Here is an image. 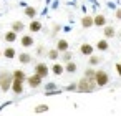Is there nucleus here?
<instances>
[{"label":"nucleus","instance_id":"obj_13","mask_svg":"<svg viewBox=\"0 0 121 116\" xmlns=\"http://www.w3.org/2000/svg\"><path fill=\"white\" fill-rule=\"evenodd\" d=\"M5 58H9V60H12V58H15L17 56V50L13 48V47H7L5 50H4V53H2Z\"/></svg>","mask_w":121,"mask_h":116},{"label":"nucleus","instance_id":"obj_22","mask_svg":"<svg viewBox=\"0 0 121 116\" xmlns=\"http://www.w3.org/2000/svg\"><path fill=\"white\" fill-rule=\"evenodd\" d=\"M47 56H48L50 60H53V61H55V60H58V58H60V52H58L56 48H53V50H48Z\"/></svg>","mask_w":121,"mask_h":116},{"label":"nucleus","instance_id":"obj_9","mask_svg":"<svg viewBox=\"0 0 121 116\" xmlns=\"http://www.w3.org/2000/svg\"><path fill=\"white\" fill-rule=\"evenodd\" d=\"M42 28H43V23H42L40 20H32L30 25H28V30H30L32 33H37V32H40Z\"/></svg>","mask_w":121,"mask_h":116},{"label":"nucleus","instance_id":"obj_10","mask_svg":"<svg viewBox=\"0 0 121 116\" xmlns=\"http://www.w3.org/2000/svg\"><path fill=\"white\" fill-rule=\"evenodd\" d=\"M20 43H22L23 48H30V47H33V37H32V35H23V37L20 38Z\"/></svg>","mask_w":121,"mask_h":116},{"label":"nucleus","instance_id":"obj_14","mask_svg":"<svg viewBox=\"0 0 121 116\" xmlns=\"http://www.w3.org/2000/svg\"><path fill=\"white\" fill-rule=\"evenodd\" d=\"M12 75H13V80H20V81H27V78H28L23 70H13Z\"/></svg>","mask_w":121,"mask_h":116},{"label":"nucleus","instance_id":"obj_5","mask_svg":"<svg viewBox=\"0 0 121 116\" xmlns=\"http://www.w3.org/2000/svg\"><path fill=\"white\" fill-rule=\"evenodd\" d=\"M42 83H43V78L38 76V75H35V73L27 78V85H28L30 88H38V86H42Z\"/></svg>","mask_w":121,"mask_h":116},{"label":"nucleus","instance_id":"obj_17","mask_svg":"<svg viewBox=\"0 0 121 116\" xmlns=\"http://www.w3.org/2000/svg\"><path fill=\"white\" fill-rule=\"evenodd\" d=\"M4 40H5V42H9V43H13V42L17 40V33H15L13 30H9V32L5 33V37H4Z\"/></svg>","mask_w":121,"mask_h":116},{"label":"nucleus","instance_id":"obj_1","mask_svg":"<svg viewBox=\"0 0 121 116\" xmlns=\"http://www.w3.org/2000/svg\"><path fill=\"white\" fill-rule=\"evenodd\" d=\"M96 80L95 78H86V76H83L80 81H78V91L80 93H91V91H95L96 90Z\"/></svg>","mask_w":121,"mask_h":116},{"label":"nucleus","instance_id":"obj_19","mask_svg":"<svg viewBox=\"0 0 121 116\" xmlns=\"http://www.w3.org/2000/svg\"><path fill=\"white\" fill-rule=\"evenodd\" d=\"M23 28H25V25H23V22H13L12 23V30L15 32V33H20V32H23Z\"/></svg>","mask_w":121,"mask_h":116},{"label":"nucleus","instance_id":"obj_25","mask_svg":"<svg viewBox=\"0 0 121 116\" xmlns=\"http://www.w3.org/2000/svg\"><path fill=\"white\" fill-rule=\"evenodd\" d=\"M85 76H86V78H95V76H96V70H93L91 66H88V68L85 70Z\"/></svg>","mask_w":121,"mask_h":116},{"label":"nucleus","instance_id":"obj_6","mask_svg":"<svg viewBox=\"0 0 121 116\" xmlns=\"http://www.w3.org/2000/svg\"><path fill=\"white\" fill-rule=\"evenodd\" d=\"M68 48H70V43H68L65 38H58V40H56V50H58V52L65 53V52H68Z\"/></svg>","mask_w":121,"mask_h":116},{"label":"nucleus","instance_id":"obj_27","mask_svg":"<svg viewBox=\"0 0 121 116\" xmlns=\"http://www.w3.org/2000/svg\"><path fill=\"white\" fill-rule=\"evenodd\" d=\"M45 90H47V93H55V90H56V85H55V83H48V85L45 86Z\"/></svg>","mask_w":121,"mask_h":116},{"label":"nucleus","instance_id":"obj_20","mask_svg":"<svg viewBox=\"0 0 121 116\" xmlns=\"http://www.w3.org/2000/svg\"><path fill=\"white\" fill-rule=\"evenodd\" d=\"M25 15H27L28 18H32V20H35V17H37V9H35V7H27V9H25Z\"/></svg>","mask_w":121,"mask_h":116},{"label":"nucleus","instance_id":"obj_12","mask_svg":"<svg viewBox=\"0 0 121 116\" xmlns=\"http://www.w3.org/2000/svg\"><path fill=\"white\" fill-rule=\"evenodd\" d=\"M18 60H20V63L22 65H28V63H32V55L30 53H27V52H22L20 55H18Z\"/></svg>","mask_w":121,"mask_h":116},{"label":"nucleus","instance_id":"obj_23","mask_svg":"<svg viewBox=\"0 0 121 116\" xmlns=\"http://www.w3.org/2000/svg\"><path fill=\"white\" fill-rule=\"evenodd\" d=\"M63 70H65V65H61V63H55V65L52 66V71H53L55 75H61Z\"/></svg>","mask_w":121,"mask_h":116},{"label":"nucleus","instance_id":"obj_8","mask_svg":"<svg viewBox=\"0 0 121 116\" xmlns=\"http://www.w3.org/2000/svg\"><path fill=\"white\" fill-rule=\"evenodd\" d=\"M93 22H95V27H101V28H104V27H106V18H104V15H103V13L95 15V17H93Z\"/></svg>","mask_w":121,"mask_h":116},{"label":"nucleus","instance_id":"obj_29","mask_svg":"<svg viewBox=\"0 0 121 116\" xmlns=\"http://www.w3.org/2000/svg\"><path fill=\"white\" fill-rule=\"evenodd\" d=\"M37 55H38V56L45 55V47H43V45H38V47H37Z\"/></svg>","mask_w":121,"mask_h":116},{"label":"nucleus","instance_id":"obj_24","mask_svg":"<svg viewBox=\"0 0 121 116\" xmlns=\"http://www.w3.org/2000/svg\"><path fill=\"white\" fill-rule=\"evenodd\" d=\"M99 61H101V58H99V56L91 55V56H90V60H88V65H90V66H93V65H98Z\"/></svg>","mask_w":121,"mask_h":116},{"label":"nucleus","instance_id":"obj_7","mask_svg":"<svg viewBox=\"0 0 121 116\" xmlns=\"http://www.w3.org/2000/svg\"><path fill=\"white\" fill-rule=\"evenodd\" d=\"M93 45H90V43H81L80 45V52H81V55H85V56H91L93 55Z\"/></svg>","mask_w":121,"mask_h":116},{"label":"nucleus","instance_id":"obj_2","mask_svg":"<svg viewBox=\"0 0 121 116\" xmlns=\"http://www.w3.org/2000/svg\"><path fill=\"white\" fill-rule=\"evenodd\" d=\"M12 83H13V75L9 70H2V71H0V90H2V91L12 90Z\"/></svg>","mask_w":121,"mask_h":116},{"label":"nucleus","instance_id":"obj_18","mask_svg":"<svg viewBox=\"0 0 121 116\" xmlns=\"http://www.w3.org/2000/svg\"><path fill=\"white\" fill-rule=\"evenodd\" d=\"M96 48L99 50V52H106L108 48H109V43H108V40H104V38H101L98 43H96Z\"/></svg>","mask_w":121,"mask_h":116},{"label":"nucleus","instance_id":"obj_4","mask_svg":"<svg viewBox=\"0 0 121 116\" xmlns=\"http://www.w3.org/2000/svg\"><path fill=\"white\" fill-rule=\"evenodd\" d=\"M48 73H50V70H48V65L47 63H37L35 65V75H38V76H42V78H47L48 76Z\"/></svg>","mask_w":121,"mask_h":116},{"label":"nucleus","instance_id":"obj_15","mask_svg":"<svg viewBox=\"0 0 121 116\" xmlns=\"http://www.w3.org/2000/svg\"><path fill=\"white\" fill-rule=\"evenodd\" d=\"M95 25V22H93V17H90V15H85L83 18H81V27L83 28H90V27H93Z\"/></svg>","mask_w":121,"mask_h":116},{"label":"nucleus","instance_id":"obj_21","mask_svg":"<svg viewBox=\"0 0 121 116\" xmlns=\"http://www.w3.org/2000/svg\"><path fill=\"white\" fill-rule=\"evenodd\" d=\"M76 70H78V65H76L75 61H70V63L65 65V71H66V73H75Z\"/></svg>","mask_w":121,"mask_h":116},{"label":"nucleus","instance_id":"obj_16","mask_svg":"<svg viewBox=\"0 0 121 116\" xmlns=\"http://www.w3.org/2000/svg\"><path fill=\"white\" fill-rule=\"evenodd\" d=\"M103 33H104V38H113V37L116 35V30H114V27L106 25V27L103 28Z\"/></svg>","mask_w":121,"mask_h":116},{"label":"nucleus","instance_id":"obj_26","mask_svg":"<svg viewBox=\"0 0 121 116\" xmlns=\"http://www.w3.org/2000/svg\"><path fill=\"white\" fill-rule=\"evenodd\" d=\"M71 56H73V55H71V52H65V53L61 55L63 63H65V65H66V63H70V61H71Z\"/></svg>","mask_w":121,"mask_h":116},{"label":"nucleus","instance_id":"obj_3","mask_svg":"<svg viewBox=\"0 0 121 116\" xmlns=\"http://www.w3.org/2000/svg\"><path fill=\"white\" fill-rule=\"evenodd\" d=\"M95 80H96V85L98 86H106L108 83H109V75L104 71V70H96V76H95Z\"/></svg>","mask_w":121,"mask_h":116},{"label":"nucleus","instance_id":"obj_11","mask_svg":"<svg viewBox=\"0 0 121 116\" xmlns=\"http://www.w3.org/2000/svg\"><path fill=\"white\" fill-rule=\"evenodd\" d=\"M12 91H13L15 95L23 93V81H20V80H13V83H12Z\"/></svg>","mask_w":121,"mask_h":116},{"label":"nucleus","instance_id":"obj_32","mask_svg":"<svg viewBox=\"0 0 121 116\" xmlns=\"http://www.w3.org/2000/svg\"><path fill=\"white\" fill-rule=\"evenodd\" d=\"M116 71H118V75L121 76V63H116Z\"/></svg>","mask_w":121,"mask_h":116},{"label":"nucleus","instance_id":"obj_28","mask_svg":"<svg viewBox=\"0 0 121 116\" xmlns=\"http://www.w3.org/2000/svg\"><path fill=\"white\" fill-rule=\"evenodd\" d=\"M45 111H48V106L47 104H40V106L35 108V113H45Z\"/></svg>","mask_w":121,"mask_h":116},{"label":"nucleus","instance_id":"obj_31","mask_svg":"<svg viewBox=\"0 0 121 116\" xmlns=\"http://www.w3.org/2000/svg\"><path fill=\"white\" fill-rule=\"evenodd\" d=\"M114 17H116L118 20H121V9H118V10L114 12Z\"/></svg>","mask_w":121,"mask_h":116},{"label":"nucleus","instance_id":"obj_33","mask_svg":"<svg viewBox=\"0 0 121 116\" xmlns=\"http://www.w3.org/2000/svg\"><path fill=\"white\" fill-rule=\"evenodd\" d=\"M0 56H2V52H0Z\"/></svg>","mask_w":121,"mask_h":116},{"label":"nucleus","instance_id":"obj_30","mask_svg":"<svg viewBox=\"0 0 121 116\" xmlns=\"http://www.w3.org/2000/svg\"><path fill=\"white\" fill-rule=\"evenodd\" d=\"M66 90H68V91H71V90H78V83H71V85H68Z\"/></svg>","mask_w":121,"mask_h":116}]
</instances>
